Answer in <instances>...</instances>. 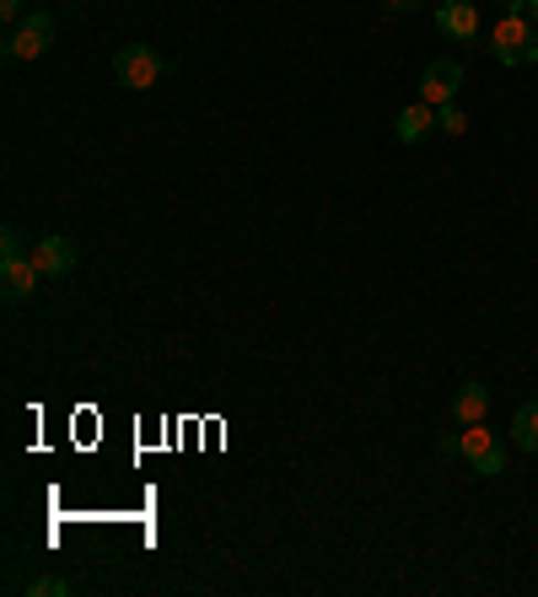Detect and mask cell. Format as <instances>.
Instances as JSON below:
<instances>
[{
  "instance_id": "cell-1",
  "label": "cell",
  "mask_w": 538,
  "mask_h": 597,
  "mask_svg": "<svg viewBox=\"0 0 538 597\" xmlns=\"http://www.w3.org/2000/svg\"><path fill=\"white\" fill-rule=\"evenodd\" d=\"M490 54H496L506 71H523L538 60V28L528 17H500V28L490 33Z\"/></svg>"
},
{
  "instance_id": "cell-2",
  "label": "cell",
  "mask_w": 538,
  "mask_h": 597,
  "mask_svg": "<svg viewBox=\"0 0 538 597\" xmlns=\"http://www.w3.org/2000/svg\"><path fill=\"white\" fill-rule=\"evenodd\" d=\"M167 71H172V65H167L151 43H125V49L114 54V76H119V86H129V92H151Z\"/></svg>"
},
{
  "instance_id": "cell-3",
  "label": "cell",
  "mask_w": 538,
  "mask_h": 597,
  "mask_svg": "<svg viewBox=\"0 0 538 597\" xmlns=\"http://www.w3.org/2000/svg\"><path fill=\"white\" fill-rule=\"evenodd\" d=\"M49 43H54V17H49V11H28V17L11 28V39H6L0 54H6L11 65H22V60H43Z\"/></svg>"
},
{
  "instance_id": "cell-4",
  "label": "cell",
  "mask_w": 538,
  "mask_h": 597,
  "mask_svg": "<svg viewBox=\"0 0 538 597\" xmlns=\"http://www.w3.org/2000/svg\"><path fill=\"white\" fill-rule=\"evenodd\" d=\"M457 452H463V463L474 469V474H500V441L490 437V431H479V426H463V437H457Z\"/></svg>"
},
{
  "instance_id": "cell-5",
  "label": "cell",
  "mask_w": 538,
  "mask_h": 597,
  "mask_svg": "<svg viewBox=\"0 0 538 597\" xmlns=\"http://www.w3.org/2000/svg\"><path fill=\"white\" fill-rule=\"evenodd\" d=\"M33 264H39L43 280H60V275H71V270L82 264V248H76L71 238H60V232H49V238L33 248Z\"/></svg>"
},
{
  "instance_id": "cell-6",
  "label": "cell",
  "mask_w": 538,
  "mask_h": 597,
  "mask_svg": "<svg viewBox=\"0 0 538 597\" xmlns=\"http://www.w3.org/2000/svg\"><path fill=\"white\" fill-rule=\"evenodd\" d=\"M457 86H463V65H457V60H431L425 76H420V103L442 108V103L457 97Z\"/></svg>"
},
{
  "instance_id": "cell-7",
  "label": "cell",
  "mask_w": 538,
  "mask_h": 597,
  "mask_svg": "<svg viewBox=\"0 0 538 597\" xmlns=\"http://www.w3.org/2000/svg\"><path fill=\"white\" fill-rule=\"evenodd\" d=\"M436 28L457 43H474L479 39V11H474V0H442V6H436Z\"/></svg>"
},
{
  "instance_id": "cell-8",
  "label": "cell",
  "mask_w": 538,
  "mask_h": 597,
  "mask_svg": "<svg viewBox=\"0 0 538 597\" xmlns=\"http://www.w3.org/2000/svg\"><path fill=\"white\" fill-rule=\"evenodd\" d=\"M39 264H33V253L28 259H11V264H0V291H6V302H33V291H39Z\"/></svg>"
},
{
  "instance_id": "cell-9",
  "label": "cell",
  "mask_w": 538,
  "mask_h": 597,
  "mask_svg": "<svg viewBox=\"0 0 538 597\" xmlns=\"http://www.w3.org/2000/svg\"><path fill=\"white\" fill-rule=\"evenodd\" d=\"M436 129V114H431V103H410L399 119H393V135H399V146H420L425 135Z\"/></svg>"
},
{
  "instance_id": "cell-10",
  "label": "cell",
  "mask_w": 538,
  "mask_h": 597,
  "mask_svg": "<svg viewBox=\"0 0 538 597\" xmlns=\"http://www.w3.org/2000/svg\"><path fill=\"white\" fill-rule=\"evenodd\" d=\"M485 409H490V388H485V383H463V388L453 394V420L457 426H479Z\"/></svg>"
},
{
  "instance_id": "cell-11",
  "label": "cell",
  "mask_w": 538,
  "mask_h": 597,
  "mask_svg": "<svg viewBox=\"0 0 538 597\" xmlns=\"http://www.w3.org/2000/svg\"><path fill=\"white\" fill-rule=\"evenodd\" d=\"M511 441H517L523 452H538V398L511 415Z\"/></svg>"
},
{
  "instance_id": "cell-12",
  "label": "cell",
  "mask_w": 538,
  "mask_h": 597,
  "mask_svg": "<svg viewBox=\"0 0 538 597\" xmlns=\"http://www.w3.org/2000/svg\"><path fill=\"white\" fill-rule=\"evenodd\" d=\"M71 593H76V587H71L65 576H33V582H28V597H71Z\"/></svg>"
},
{
  "instance_id": "cell-13",
  "label": "cell",
  "mask_w": 538,
  "mask_h": 597,
  "mask_svg": "<svg viewBox=\"0 0 538 597\" xmlns=\"http://www.w3.org/2000/svg\"><path fill=\"white\" fill-rule=\"evenodd\" d=\"M436 129H442V135H463V129H468V114H463L457 103H442V108H436Z\"/></svg>"
},
{
  "instance_id": "cell-14",
  "label": "cell",
  "mask_w": 538,
  "mask_h": 597,
  "mask_svg": "<svg viewBox=\"0 0 538 597\" xmlns=\"http://www.w3.org/2000/svg\"><path fill=\"white\" fill-rule=\"evenodd\" d=\"M11 259H28V248H22V238H17V227L0 232V264H11Z\"/></svg>"
},
{
  "instance_id": "cell-15",
  "label": "cell",
  "mask_w": 538,
  "mask_h": 597,
  "mask_svg": "<svg viewBox=\"0 0 538 597\" xmlns=\"http://www.w3.org/2000/svg\"><path fill=\"white\" fill-rule=\"evenodd\" d=\"M0 17H6V22L17 28V22L28 17V0H0Z\"/></svg>"
},
{
  "instance_id": "cell-16",
  "label": "cell",
  "mask_w": 538,
  "mask_h": 597,
  "mask_svg": "<svg viewBox=\"0 0 538 597\" xmlns=\"http://www.w3.org/2000/svg\"><path fill=\"white\" fill-rule=\"evenodd\" d=\"M500 6H506V17H523L528 11V0H500Z\"/></svg>"
},
{
  "instance_id": "cell-17",
  "label": "cell",
  "mask_w": 538,
  "mask_h": 597,
  "mask_svg": "<svg viewBox=\"0 0 538 597\" xmlns=\"http://www.w3.org/2000/svg\"><path fill=\"white\" fill-rule=\"evenodd\" d=\"M382 6H388V11H414L420 0H382Z\"/></svg>"
},
{
  "instance_id": "cell-18",
  "label": "cell",
  "mask_w": 538,
  "mask_h": 597,
  "mask_svg": "<svg viewBox=\"0 0 538 597\" xmlns=\"http://www.w3.org/2000/svg\"><path fill=\"white\" fill-rule=\"evenodd\" d=\"M528 22H534V28H538V0H528Z\"/></svg>"
}]
</instances>
